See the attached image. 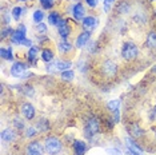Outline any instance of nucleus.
<instances>
[{
    "label": "nucleus",
    "mask_w": 156,
    "mask_h": 155,
    "mask_svg": "<svg viewBox=\"0 0 156 155\" xmlns=\"http://www.w3.org/2000/svg\"><path fill=\"white\" fill-rule=\"evenodd\" d=\"M26 71H27V66L22 62H16L13 63V66L11 67V75L15 76V78H22L26 75Z\"/></svg>",
    "instance_id": "423d86ee"
},
{
    "label": "nucleus",
    "mask_w": 156,
    "mask_h": 155,
    "mask_svg": "<svg viewBox=\"0 0 156 155\" xmlns=\"http://www.w3.org/2000/svg\"><path fill=\"white\" fill-rule=\"evenodd\" d=\"M147 47L156 48V32H150L147 36Z\"/></svg>",
    "instance_id": "6ab92c4d"
},
{
    "label": "nucleus",
    "mask_w": 156,
    "mask_h": 155,
    "mask_svg": "<svg viewBox=\"0 0 156 155\" xmlns=\"http://www.w3.org/2000/svg\"><path fill=\"white\" fill-rule=\"evenodd\" d=\"M71 67V62H66V60H55L52 62V64L47 66V71L49 74H55V72H63L67 71Z\"/></svg>",
    "instance_id": "7ed1b4c3"
},
{
    "label": "nucleus",
    "mask_w": 156,
    "mask_h": 155,
    "mask_svg": "<svg viewBox=\"0 0 156 155\" xmlns=\"http://www.w3.org/2000/svg\"><path fill=\"white\" fill-rule=\"evenodd\" d=\"M126 146H127V149H128L133 155H143V150H141L140 147L137 146V143L133 142L131 138L126 139Z\"/></svg>",
    "instance_id": "1a4fd4ad"
},
{
    "label": "nucleus",
    "mask_w": 156,
    "mask_h": 155,
    "mask_svg": "<svg viewBox=\"0 0 156 155\" xmlns=\"http://www.w3.org/2000/svg\"><path fill=\"white\" fill-rule=\"evenodd\" d=\"M96 26H98V20L95 19V17L88 16V17H84L83 19V27L87 28V30H94Z\"/></svg>",
    "instance_id": "dca6fc26"
},
{
    "label": "nucleus",
    "mask_w": 156,
    "mask_h": 155,
    "mask_svg": "<svg viewBox=\"0 0 156 155\" xmlns=\"http://www.w3.org/2000/svg\"><path fill=\"white\" fill-rule=\"evenodd\" d=\"M58 47H59V51H60V52H68V51L72 50V45H71L67 40L60 41V43L58 44Z\"/></svg>",
    "instance_id": "412c9836"
},
{
    "label": "nucleus",
    "mask_w": 156,
    "mask_h": 155,
    "mask_svg": "<svg viewBox=\"0 0 156 155\" xmlns=\"http://www.w3.org/2000/svg\"><path fill=\"white\" fill-rule=\"evenodd\" d=\"M22 12H23V8H20V7H15V8L12 9V16L15 20H19L20 16H22Z\"/></svg>",
    "instance_id": "cd10ccee"
},
{
    "label": "nucleus",
    "mask_w": 156,
    "mask_h": 155,
    "mask_svg": "<svg viewBox=\"0 0 156 155\" xmlns=\"http://www.w3.org/2000/svg\"><path fill=\"white\" fill-rule=\"evenodd\" d=\"M59 35H60V36H62L63 40H66L67 36H68V35H69V27L67 26L66 23H63L62 26H59Z\"/></svg>",
    "instance_id": "f3484780"
},
{
    "label": "nucleus",
    "mask_w": 156,
    "mask_h": 155,
    "mask_svg": "<svg viewBox=\"0 0 156 155\" xmlns=\"http://www.w3.org/2000/svg\"><path fill=\"white\" fill-rule=\"evenodd\" d=\"M36 30H37V32H40V34H45V32H47V27H45V24H43V23H39L37 27H36Z\"/></svg>",
    "instance_id": "2f4dec72"
},
{
    "label": "nucleus",
    "mask_w": 156,
    "mask_h": 155,
    "mask_svg": "<svg viewBox=\"0 0 156 155\" xmlns=\"http://www.w3.org/2000/svg\"><path fill=\"white\" fill-rule=\"evenodd\" d=\"M40 3H41V5H43L45 9L51 8V7L54 5V0H40Z\"/></svg>",
    "instance_id": "c756f323"
},
{
    "label": "nucleus",
    "mask_w": 156,
    "mask_h": 155,
    "mask_svg": "<svg viewBox=\"0 0 156 155\" xmlns=\"http://www.w3.org/2000/svg\"><path fill=\"white\" fill-rule=\"evenodd\" d=\"M13 124H15V127L17 130H23L24 128V122L22 121V119H19V118H15L13 119Z\"/></svg>",
    "instance_id": "c85d7f7f"
},
{
    "label": "nucleus",
    "mask_w": 156,
    "mask_h": 155,
    "mask_svg": "<svg viewBox=\"0 0 156 155\" xmlns=\"http://www.w3.org/2000/svg\"><path fill=\"white\" fill-rule=\"evenodd\" d=\"M43 19H44V12L43 11H40V9H37V11H35L34 13V20H35V23H41L43 22Z\"/></svg>",
    "instance_id": "b1692460"
},
{
    "label": "nucleus",
    "mask_w": 156,
    "mask_h": 155,
    "mask_svg": "<svg viewBox=\"0 0 156 155\" xmlns=\"http://www.w3.org/2000/svg\"><path fill=\"white\" fill-rule=\"evenodd\" d=\"M37 56V48L36 47H31L30 51H28V60L30 62H35V59H36Z\"/></svg>",
    "instance_id": "393cba45"
},
{
    "label": "nucleus",
    "mask_w": 156,
    "mask_h": 155,
    "mask_svg": "<svg viewBox=\"0 0 156 155\" xmlns=\"http://www.w3.org/2000/svg\"><path fill=\"white\" fill-rule=\"evenodd\" d=\"M2 139L3 142H7V143H11V142H15L16 139V132L11 128H7L2 132Z\"/></svg>",
    "instance_id": "f8f14e48"
},
{
    "label": "nucleus",
    "mask_w": 156,
    "mask_h": 155,
    "mask_svg": "<svg viewBox=\"0 0 156 155\" xmlns=\"http://www.w3.org/2000/svg\"><path fill=\"white\" fill-rule=\"evenodd\" d=\"M84 13H86V9H84L83 4H80V3H76L75 5H73L72 8V15L75 19L80 20V19H84Z\"/></svg>",
    "instance_id": "9b49d317"
},
{
    "label": "nucleus",
    "mask_w": 156,
    "mask_h": 155,
    "mask_svg": "<svg viewBox=\"0 0 156 155\" xmlns=\"http://www.w3.org/2000/svg\"><path fill=\"white\" fill-rule=\"evenodd\" d=\"M13 32H12V30L11 28H5V30H3V32H2V39H4V38H7L8 35H12Z\"/></svg>",
    "instance_id": "72a5a7b5"
},
{
    "label": "nucleus",
    "mask_w": 156,
    "mask_h": 155,
    "mask_svg": "<svg viewBox=\"0 0 156 155\" xmlns=\"http://www.w3.org/2000/svg\"><path fill=\"white\" fill-rule=\"evenodd\" d=\"M11 39L13 43L16 44H20V45H27V47H31L32 45V43H31V40H28V39L26 38V34L22 32V31H15L12 35H11Z\"/></svg>",
    "instance_id": "39448f33"
},
{
    "label": "nucleus",
    "mask_w": 156,
    "mask_h": 155,
    "mask_svg": "<svg viewBox=\"0 0 156 155\" xmlns=\"http://www.w3.org/2000/svg\"><path fill=\"white\" fill-rule=\"evenodd\" d=\"M99 130H100V124H99V121L96 118H91L88 119L87 123H86V134L87 136H94L95 134L99 132Z\"/></svg>",
    "instance_id": "20e7f679"
},
{
    "label": "nucleus",
    "mask_w": 156,
    "mask_h": 155,
    "mask_svg": "<svg viewBox=\"0 0 156 155\" xmlns=\"http://www.w3.org/2000/svg\"><path fill=\"white\" fill-rule=\"evenodd\" d=\"M107 155H122V151L115 147H111V149H107Z\"/></svg>",
    "instance_id": "7c9ffc66"
},
{
    "label": "nucleus",
    "mask_w": 156,
    "mask_h": 155,
    "mask_svg": "<svg viewBox=\"0 0 156 155\" xmlns=\"http://www.w3.org/2000/svg\"><path fill=\"white\" fill-rule=\"evenodd\" d=\"M41 59H43L44 62H52L54 60V52L51 50H48V48H45V50L41 51Z\"/></svg>",
    "instance_id": "a211bd4d"
},
{
    "label": "nucleus",
    "mask_w": 156,
    "mask_h": 155,
    "mask_svg": "<svg viewBox=\"0 0 156 155\" xmlns=\"http://www.w3.org/2000/svg\"><path fill=\"white\" fill-rule=\"evenodd\" d=\"M22 112L28 121H31V119L35 118V107L31 103H24L22 106Z\"/></svg>",
    "instance_id": "9d476101"
},
{
    "label": "nucleus",
    "mask_w": 156,
    "mask_h": 155,
    "mask_svg": "<svg viewBox=\"0 0 156 155\" xmlns=\"http://www.w3.org/2000/svg\"><path fill=\"white\" fill-rule=\"evenodd\" d=\"M87 150V146L84 142H81V140H75L73 142V151H75L76 155H84Z\"/></svg>",
    "instance_id": "4468645a"
},
{
    "label": "nucleus",
    "mask_w": 156,
    "mask_h": 155,
    "mask_svg": "<svg viewBox=\"0 0 156 155\" xmlns=\"http://www.w3.org/2000/svg\"><path fill=\"white\" fill-rule=\"evenodd\" d=\"M48 22H49V24H52V26H62L63 23H66L64 20H62V17L59 16V13L58 12H52L51 15L48 16Z\"/></svg>",
    "instance_id": "2eb2a0df"
},
{
    "label": "nucleus",
    "mask_w": 156,
    "mask_h": 155,
    "mask_svg": "<svg viewBox=\"0 0 156 155\" xmlns=\"http://www.w3.org/2000/svg\"><path fill=\"white\" fill-rule=\"evenodd\" d=\"M62 78L64 80H72L73 78H75V74H73V71H69V70H67V71H63L62 72Z\"/></svg>",
    "instance_id": "bb28decb"
},
{
    "label": "nucleus",
    "mask_w": 156,
    "mask_h": 155,
    "mask_svg": "<svg viewBox=\"0 0 156 155\" xmlns=\"http://www.w3.org/2000/svg\"><path fill=\"white\" fill-rule=\"evenodd\" d=\"M116 9H118L119 13H127V12H128V9H129V7H128V4H127L126 2H122L118 5V8H116Z\"/></svg>",
    "instance_id": "a878e982"
},
{
    "label": "nucleus",
    "mask_w": 156,
    "mask_h": 155,
    "mask_svg": "<svg viewBox=\"0 0 156 155\" xmlns=\"http://www.w3.org/2000/svg\"><path fill=\"white\" fill-rule=\"evenodd\" d=\"M22 2H26V0H22Z\"/></svg>",
    "instance_id": "e433bc0d"
},
{
    "label": "nucleus",
    "mask_w": 156,
    "mask_h": 155,
    "mask_svg": "<svg viewBox=\"0 0 156 155\" xmlns=\"http://www.w3.org/2000/svg\"><path fill=\"white\" fill-rule=\"evenodd\" d=\"M26 135L28 136V138H31V136H35V135H36V128H35V127H30V128H27Z\"/></svg>",
    "instance_id": "473e14b6"
},
{
    "label": "nucleus",
    "mask_w": 156,
    "mask_h": 155,
    "mask_svg": "<svg viewBox=\"0 0 156 155\" xmlns=\"http://www.w3.org/2000/svg\"><path fill=\"white\" fill-rule=\"evenodd\" d=\"M86 2L88 3V5H91V7H96L99 0H86Z\"/></svg>",
    "instance_id": "c9c22d12"
},
{
    "label": "nucleus",
    "mask_w": 156,
    "mask_h": 155,
    "mask_svg": "<svg viewBox=\"0 0 156 155\" xmlns=\"http://www.w3.org/2000/svg\"><path fill=\"white\" fill-rule=\"evenodd\" d=\"M118 72V66L115 64L112 60H107L103 63V74L109 78H113Z\"/></svg>",
    "instance_id": "0eeeda50"
},
{
    "label": "nucleus",
    "mask_w": 156,
    "mask_h": 155,
    "mask_svg": "<svg viewBox=\"0 0 156 155\" xmlns=\"http://www.w3.org/2000/svg\"><path fill=\"white\" fill-rule=\"evenodd\" d=\"M155 136H156V134H155Z\"/></svg>",
    "instance_id": "4c0bfd02"
},
{
    "label": "nucleus",
    "mask_w": 156,
    "mask_h": 155,
    "mask_svg": "<svg viewBox=\"0 0 156 155\" xmlns=\"http://www.w3.org/2000/svg\"><path fill=\"white\" fill-rule=\"evenodd\" d=\"M137 54H139V50H137V47L133 43H131V41L124 43L122 48V56L126 60H133L137 56Z\"/></svg>",
    "instance_id": "f03ea898"
},
{
    "label": "nucleus",
    "mask_w": 156,
    "mask_h": 155,
    "mask_svg": "<svg viewBox=\"0 0 156 155\" xmlns=\"http://www.w3.org/2000/svg\"><path fill=\"white\" fill-rule=\"evenodd\" d=\"M43 150L40 142H31L27 147V155H43Z\"/></svg>",
    "instance_id": "6e6552de"
},
{
    "label": "nucleus",
    "mask_w": 156,
    "mask_h": 155,
    "mask_svg": "<svg viewBox=\"0 0 156 155\" xmlns=\"http://www.w3.org/2000/svg\"><path fill=\"white\" fill-rule=\"evenodd\" d=\"M0 54H2V56L4 59H7V60H12V48L9 47V48H2L0 50Z\"/></svg>",
    "instance_id": "4be33fe9"
},
{
    "label": "nucleus",
    "mask_w": 156,
    "mask_h": 155,
    "mask_svg": "<svg viewBox=\"0 0 156 155\" xmlns=\"http://www.w3.org/2000/svg\"><path fill=\"white\" fill-rule=\"evenodd\" d=\"M131 134H132L135 138H139V136H141L144 132L137 124H132V127H131Z\"/></svg>",
    "instance_id": "5701e85b"
},
{
    "label": "nucleus",
    "mask_w": 156,
    "mask_h": 155,
    "mask_svg": "<svg viewBox=\"0 0 156 155\" xmlns=\"http://www.w3.org/2000/svg\"><path fill=\"white\" fill-rule=\"evenodd\" d=\"M150 118L152 119V121H155V119H156V106H155V107H154V108H152V110H151Z\"/></svg>",
    "instance_id": "f704fd0d"
},
{
    "label": "nucleus",
    "mask_w": 156,
    "mask_h": 155,
    "mask_svg": "<svg viewBox=\"0 0 156 155\" xmlns=\"http://www.w3.org/2000/svg\"><path fill=\"white\" fill-rule=\"evenodd\" d=\"M45 151L49 154V155H56L60 153L62 150V142H60L59 138L56 136H48L45 139Z\"/></svg>",
    "instance_id": "f257e3e1"
},
{
    "label": "nucleus",
    "mask_w": 156,
    "mask_h": 155,
    "mask_svg": "<svg viewBox=\"0 0 156 155\" xmlns=\"http://www.w3.org/2000/svg\"><path fill=\"white\" fill-rule=\"evenodd\" d=\"M90 38H91V34L88 32V31H86V32H81L79 36H77V40H76V45L79 48L81 47H84L87 43H88V40H90Z\"/></svg>",
    "instance_id": "ddd939ff"
},
{
    "label": "nucleus",
    "mask_w": 156,
    "mask_h": 155,
    "mask_svg": "<svg viewBox=\"0 0 156 155\" xmlns=\"http://www.w3.org/2000/svg\"><path fill=\"white\" fill-rule=\"evenodd\" d=\"M107 106H108V108H109V110H111L112 112H119L120 100H119V99H113V100H109Z\"/></svg>",
    "instance_id": "aec40b11"
}]
</instances>
